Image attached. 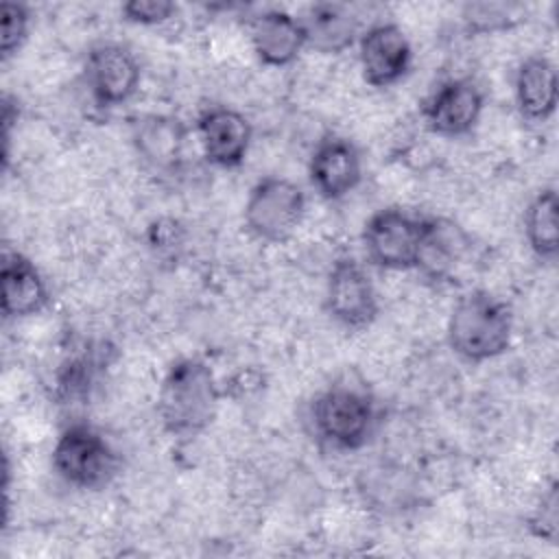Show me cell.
Segmentation results:
<instances>
[{"label": "cell", "instance_id": "cell-5", "mask_svg": "<svg viewBox=\"0 0 559 559\" xmlns=\"http://www.w3.org/2000/svg\"><path fill=\"white\" fill-rule=\"evenodd\" d=\"M247 229L262 242H286L304 221L306 194L288 177L266 175L258 179L245 201Z\"/></svg>", "mask_w": 559, "mask_h": 559}, {"label": "cell", "instance_id": "cell-22", "mask_svg": "<svg viewBox=\"0 0 559 559\" xmlns=\"http://www.w3.org/2000/svg\"><path fill=\"white\" fill-rule=\"evenodd\" d=\"M177 11V4L170 0H129L120 7V15L140 26H157L168 22Z\"/></svg>", "mask_w": 559, "mask_h": 559}, {"label": "cell", "instance_id": "cell-9", "mask_svg": "<svg viewBox=\"0 0 559 559\" xmlns=\"http://www.w3.org/2000/svg\"><path fill=\"white\" fill-rule=\"evenodd\" d=\"M485 109L480 85L467 76H454L424 100L421 118L426 127L441 138H463L474 131Z\"/></svg>", "mask_w": 559, "mask_h": 559}, {"label": "cell", "instance_id": "cell-21", "mask_svg": "<svg viewBox=\"0 0 559 559\" xmlns=\"http://www.w3.org/2000/svg\"><path fill=\"white\" fill-rule=\"evenodd\" d=\"M528 533L546 544H557L559 535V496H557V483L552 480L548 489L539 496L537 504L533 507L528 520H526Z\"/></svg>", "mask_w": 559, "mask_h": 559}, {"label": "cell", "instance_id": "cell-20", "mask_svg": "<svg viewBox=\"0 0 559 559\" xmlns=\"http://www.w3.org/2000/svg\"><path fill=\"white\" fill-rule=\"evenodd\" d=\"M0 52L2 61H9L26 41L31 28V11L22 2L4 0L0 4Z\"/></svg>", "mask_w": 559, "mask_h": 559}, {"label": "cell", "instance_id": "cell-3", "mask_svg": "<svg viewBox=\"0 0 559 559\" xmlns=\"http://www.w3.org/2000/svg\"><path fill=\"white\" fill-rule=\"evenodd\" d=\"M310 421L314 435L334 450L352 452L367 445L378 426L373 395L356 384H330L312 406Z\"/></svg>", "mask_w": 559, "mask_h": 559}, {"label": "cell", "instance_id": "cell-12", "mask_svg": "<svg viewBox=\"0 0 559 559\" xmlns=\"http://www.w3.org/2000/svg\"><path fill=\"white\" fill-rule=\"evenodd\" d=\"M197 135L207 164L218 168H238L249 153L253 129L238 109L214 105L197 116Z\"/></svg>", "mask_w": 559, "mask_h": 559}, {"label": "cell", "instance_id": "cell-23", "mask_svg": "<svg viewBox=\"0 0 559 559\" xmlns=\"http://www.w3.org/2000/svg\"><path fill=\"white\" fill-rule=\"evenodd\" d=\"M509 11L502 4H469L465 7V22L472 31L478 33H493L500 28H507L509 22Z\"/></svg>", "mask_w": 559, "mask_h": 559}, {"label": "cell", "instance_id": "cell-8", "mask_svg": "<svg viewBox=\"0 0 559 559\" xmlns=\"http://www.w3.org/2000/svg\"><path fill=\"white\" fill-rule=\"evenodd\" d=\"M83 76L90 96L98 107H118L135 96L142 70L140 61L127 46L105 41L90 48Z\"/></svg>", "mask_w": 559, "mask_h": 559}, {"label": "cell", "instance_id": "cell-19", "mask_svg": "<svg viewBox=\"0 0 559 559\" xmlns=\"http://www.w3.org/2000/svg\"><path fill=\"white\" fill-rule=\"evenodd\" d=\"M559 203L552 186L542 188L524 210V238L533 255L542 262H555L559 255Z\"/></svg>", "mask_w": 559, "mask_h": 559}, {"label": "cell", "instance_id": "cell-17", "mask_svg": "<svg viewBox=\"0 0 559 559\" xmlns=\"http://www.w3.org/2000/svg\"><path fill=\"white\" fill-rule=\"evenodd\" d=\"M469 249L467 234L448 218L421 216V251L417 271L430 280H452Z\"/></svg>", "mask_w": 559, "mask_h": 559}, {"label": "cell", "instance_id": "cell-16", "mask_svg": "<svg viewBox=\"0 0 559 559\" xmlns=\"http://www.w3.org/2000/svg\"><path fill=\"white\" fill-rule=\"evenodd\" d=\"M513 94L522 118L531 122H546L559 105V79L555 63L542 52L522 59L515 70Z\"/></svg>", "mask_w": 559, "mask_h": 559}, {"label": "cell", "instance_id": "cell-2", "mask_svg": "<svg viewBox=\"0 0 559 559\" xmlns=\"http://www.w3.org/2000/svg\"><path fill=\"white\" fill-rule=\"evenodd\" d=\"M445 336L459 358L474 365L493 360L511 347L513 312L498 295L474 288L452 306Z\"/></svg>", "mask_w": 559, "mask_h": 559}, {"label": "cell", "instance_id": "cell-6", "mask_svg": "<svg viewBox=\"0 0 559 559\" xmlns=\"http://www.w3.org/2000/svg\"><path fill=\"white\" fill-rule=\"evenodd\" d=\"M362 245L369 262L380 269H417L421 251V218L402 207H382L365 221Z\"/></svg>", "mask_w": 559, "mask_h": 559}, {"label": "cell", "instance_id": "cell-7", "mask_svg": "<svg viewBox=\"0 0 559 559\" xmlns=\"http://www.w3.org/2000/svg\"><path fill=\"white\" fill-rule=\"evenodd\" d=\"M325 310L345 330H365L380 314L376 286L360 262L338 258L325 280Z\"/></svg>", "mask_w": 559, "mask_h": 559}, {"label": "cell", "instance_id": "cell-24", "mask_svg": "<svg viewBox=\"0 0 559 559\" xmlns=\"http://www.w3.org/2000/svg\"><path fill=\"white\" fill-rule=\"evenodd\" d=\"M148 242L153 249H157V253H173L175 247L181 245V225L177 221H155L148 227Z\"/></svg>", "mask_w": 559, "mask_h": 559}, {"label": "cell", "instance_id": "cell-13", "mask_svg": "<svg viewBox=\"0 0 559 559\" xmlns=\"http://www.w3.org/2000/svg\"><path fill=\"white\" fill-rule=\"evenodd\" d=\"M188 129L168 114H142L131 120V142L144 166L164 177L179 175L183 166Z\"/></svg>", "mask_w": 559, "mask_h": 559}, {"label": "cell", "instance_id": "cell-18", "mask_svg": "<svg viewBox=\"0 0 559 559\" xmlns=\"http://www.w3.org/2000/svg\"><path fill=\"white\" fill-rule=\"evenodd\" d=\"M299 22L306 46L321 55H341L360 37L356 13L341 2H314Z\"/></svg>", "mask_w": 559, "mask_h": 559}, {"label": "cell", "instance_id": "cell-15", "mask_svg": "<svg viewBox=\"0 0 559 559\" xmlns=\"http://www.w3.org/2000/svg\"><path fill=\"white\" fill-rule=\"evenodd\" d=\"M249 41L255 57L271 68L290 66L306 48L299 17L280 9L262 11L249 20Z\"/></svg>", "mask_w": 559, "mask_h": 559}, {"label": "cell", "instance_id": "cell-14", "mask_svg": "<svg viewBox=\"0 0 559 559\" xmlns=\"http://www.w3.org/2000/svg\"><path fill=\"white\" fill-rule=\"evenodd\" d=\"M2 314L4 319H26L39 314L50 299L46 280L35 262L22 251L2 253Z\"/></svg>", "mask_w": 559, "mask_h": 559}, {"label": "cell", "instance_id": "cell-11", "mask_svg": "<svg viewBox=\"0 0 559 559\" xmlns=\"http://www.w3.org/2000/svg\"><path fill=\"white\" fill-rule=\"evenodd\" d=\"M308 179L312 190L325 201L347 197L362 179V155L358 146L336 133L323 135L312 148Z\"/></svg>", "mask_w": 559, "mask_h": 559}, {"label": "cell", "instance_id": "cell-10", "mask_svg": "<svg viewBox=\"0 0 559 559\" xmlns=\"http://www.w3.org/2000/svg\"><path fill=\"white\" fill-rule=\"evenodd\" d=\"M358 61L365 83L382 90L400 83L408 74L413 48L397 24L380 22L360 33Z\"/></svg>", "mask_w": 559, "mask_h": 559}, {"label": "cell", "instance_id": "cell-4", "mask_svg": "<svg viewBox=\"0 0 559 559\" xmlns=\"http://www.w3.org/2000/svg\"><path fill=\"white\" fill-rule=\"evenodd\" d=\"M50 463L63 483L83 491L105 489L120 472L116 448L87 421H72L59 432Z\"/></svg>", "mask_w": 559, "mask_h": 559}, {"label": "cell", "instance_id": "cell-1", "mask_svg": "<svg viewBox=\"0 0 559 559\" xmlns=\"http://www.w3.org/2000/svg\"><path fill=\"white\" fill-rule=\"evenodd\" d=\"M223 391L201 358H179L166 369L157 389V417L175 439H194L216 417Z\"/></svg>", "mask_w": 559, "mask_h": 559}]
</instances>
